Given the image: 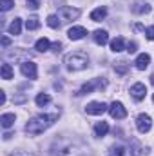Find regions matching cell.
<instances>
[{
    "label": "cell",
    "instance_id": "1",
    "mask_svg": "<svg viewBox=\"0 0 154 156\" xmlns=\"http://www.w3.org/2000/svg\"><path fill=\"white\" fill-rule=\"evenodd\" d=\"M51 156H87L89 149H85L78 140H65V138H56L51 145Z\"/></svg>",
    "mask_w": 154,
    "mask_h": 156
},
{
    "label": "cell",
    "instance_id": "29",
    "mask_svg": "<svg viewBox=\"0 0 154 156\" xmlns=\"http://www.w3.org/2000/svg\"><path fill=\"white\" fill-rule=\"evenodd\" d=\"M113 151H114L116 156H123V154H125V147H121V145H114V147H113Z\"/></svg>",
    "mask_w": 154,
    "mask_h": 156
},
{
    "label": "cell",
    "instance_id": "11",
    "mask_svg": "<svg viewBox=\"0 0 154 156\" xmlns=\"http://www.w3.org/2000/svg\"><path fill=\"white\" fill-rule=\"evenodd\" d=\"M85 35H87V29H85L83 26H73V27L67 31V37L71 40H82Z\"/></svg>",
    "mask_w": 154,
    "mask_h": 156
},
{
    "label": "cell",
    "instance_id": "5",
    "mask_svg": "<svg viewBox=\"0 0 154 156\" xmlns=\"http://www.w3.org/2000/svg\"><path fill=\"white\" fill-rule=\"evenodd\" d=\"M58 16H60L62 20H65V22L76 20L78 16H80V9H76V7H69V5H64V7H60Z\"/></svg>",
    "mask_w": 154,
    "mask_h": 156
},
{
    "label": "cell",
    "instance_id": "16",
    "mask_svg": "<svg viewBox=\"0 0 154 156\" xmlns=\"http://www.w3.org/2000/svg\"><path fill=\"white\" fill-rule=\"evenodd\" d=\"M105 16H107V7H96V9L91 13V20H93V22H102Z\"/></svg>",
    "mask_w": 154,
    "mask_h": 156
},
{
    "label": "cell",
    "instance_id": "26",
    "mask_svg": "<svg viewBox=\"0 0 154 156\" xmlns=\"http://www.w3.org/2000/svg\"><path fill=\"white\" fill-rule=\"evenodd\" d=\"M131 145H132L131 151H129L131 156H142V147H140V144H138L136 140H131Z\"/></svg>",
    "mask_w": 154,
    "mask_h": 156
},
{
    "label": "cell",
    "instance_id": "28",
    "mask_svg": "<svg viewBox=\"0 0 154 156\" xmlns=\"http://www.w3.org/2000/svg\"><path fill=\"white\" fill-rule=\"evenodd\" d=\"M13 5H15L13 0H0V9H2V11H9Z\"/></svg>",
    "mask_w": 154,
    "mask_h": 156
},
{
    "label": "cell",
    "instance_id": "30",
    "mask_svg": "<svg viewBox=\"0 0 154 156\" xmlns=\"http://www.w3.org/2000/svg\"><path fill=\"white\" fill-rule=\"evenodd\" d=\"M145 35H147V40H154V26L145 29Z\"/></svg>",
    "mask_w": 154,
    "mask_h": 156
},
{
    "label": "cell",
    "instance_id": "37",
    "mask_svg": "<svg viewBox=\"0 0 154 156\" xmlns=\"http://www.w3.org/2000/svg\"><path fill=\"white\" fill-rule=\"evenodd\" d=\"M4 104H5V93L0 91V105H4Z\"/></svg>",
    "mask_w": 154,
    "mask_h": 156
},
{
    "label": "cell",
    "instance_id": "9",
    "mask_svg": "<svg viewBox=\"0 0 154 156\" xmlns=\"http://www.w3.org/2000/svg\"><path fill=\"white\" fill-rule=\"evenodd\" d=\"M145 94H147V87H145V83L136 82L134 85H131V96H132L136 102H142V100L145 98Z\"/></svg>",
    "mask_w": 154,
    "mask_h": 156
},
{
    "label": "cell",
    "instance_id": "22",
    "mask_svg": "<svg viewBox=\"0 0 154 156\" xmlns=\"http://www.w3.org/2000/svg\"><path fill=\"white\" fill-rule=\"evenodd\" d=\"M26 27L29 29V31H35V29H38L40 27V20H38V16H29L27 20H26Z\"/></svg>",
    "mask_w": 154,
    "mask_h": 156
},
{
    "label": "cell",
    "instance_id": "17",
    "mask_svg": "<svg viewBox=\"0 0 154 156\" xmlns=\"http://www.w3.org/2000/svg\"><path fill=\"white\" fill-rule=\"evenodd\" d=\"M7 31H9V35H20V31H22V20L20 18H15L11 24H9V27H7Z\"/></svg>",
    "mask_w": 154,
    "mask_h": 156
},
{
    "label": "cell",
    "instance_id": "15",
    "mask_svg": "<svg viewBox=\"0 0 154 156\" xmlns=\"http://www.w3.org/2000/svg\"><path fill=\"white\" fill-rule=\"evenodd\" d=\"M15 113H4L2 116H0V123H2V127L4 129H9V127H13V123H15Z\"/></svg>",
    "mask_w": 154,
    "mask_h": 156
},
{
    "label": "cell",
    "instance_id": "25",
    "mask_svg": "<svg viewBox=\"0 0 154 156\" xmlns=\"http://www.w3.org/2000/svg\"><path fill=\"white\" fill-rule=\"evenodd\" d=\"M114 71L118 73V75H125V73L129 71V64H127V62H123V60L116 62V64H114Z\"/></svg>",
    "mask_w": 154,
    "mask_h": 156
},
{
    "label": "cell",
    "instance_id": "33",
    "mask_svg": "<svg viewBox=\"0 0 154 156\" xmlns=\"http://www.w3.org/2000/svg\"><path fill=\"white\" fill-rule=\"evenodd\" d=\"M51 49H53L54 53H58V51H62V44H60V42H54V44H51Z\"/></svg>",
    "mask_w": 154,
    "mask_h": 156
},
{
    "label": "cell",
    "instance_id": "20",
    "mask_svg": "<svg viewBox=\"0 0 154 156\" xmlns=\"http://www.w3.org/2000/svg\"><path fill=\"white\" fill-rule=\"evenodd\" d=\"M127 45H125V40L121 38V37H116L113 42H111V51H114V53H120V51H123Z\"/></svg>",
    "mask_w": 154,
    "mask_h": 156
},
{
    "label": "cell",
    "instance_id": "6",
    "mask_svg": "<svg viewBox=\"0 0 154 156\" xmlns=\"http://www.w3.org/2000/svg\"><path fill=\"white\" fill-rule=\"evenodd\" d=\"M20 71H22V75H24V76L31 78V80H35V78L38 76L37 64H35V62H29V60H26V62H22V64H20Z\"/></svg>",
    "mask_w": 154,
    "mask_h": 156
},
{
    "label": "cell",
    "instance_id": "34",
    "mask_svg": "<svg viewBox=\"0 0 154 156\" xmlns=\"http://www.w3.org/2000/svg\"><path fill=\"white\" fill-rule=\"evenodd\" d=\"M24 102H26V96H24V94L15 96V104H24Z\"/></svg>",
    "mask_w": 154,
    "mask_h": 156
},
{
    "label": "cell",
    "instance_id": "36",
    "mask_svg": "<svg viewBox=\"0 0 154 156\" xmlns=\"http://www.w3.org/2000/svg\"><path fill=\"white\" fill-rule=\"evenodd\" d=\"M11 44V38L9 37H2V47H7Z\"/></svg>",
    "mask_w": 154,
    "mask_h": 156
},
{
    "label": "cell",
    "instance_id": "19",
    "mask_svg": "<svg viewBox=\"0 0 154 156\" xmlns=\"http://www.w3.org/2000/svg\"><path fill=\"white\" fill-rule=\"evenodd\" d=\"M35 49L40 51V53H45V51L51 49V42L45 38V37H44V38H38L37 40V44H35Z\"/></svg>",
    "mask_w": 154,
    "mask_h": 156
},
{
    "label": "cell",
    "instance_id": "23",
    "mask_svg": "<svg viewBox=\"0 0 154 156\" xmlns=\"http://www.w3.org/2000/svg\"><path fill=\"white\" fill-rule=\"evenodd\" d=\"M35 102H37V105H38V107H44V105H47V104L51 102V96H49L47 93H40V94H37Z\"/></svg>",
    "mask_w": 154,
    "mask_h": 156
},
{
    "label": "cell",
    "instance_id": "13",
    "mask_svg": "<svg viewBox=\"0 0 154 156\" xmlns=\"http://www.w3.org/2000/svg\"><path fill=\"white\" fill-rule=\"evenodd\" d=\"M93 38H94V42H96L98 45H105V44L109 42V33H107L105 29H96V31L93 33Z\"/></svg>",
    "mask_w": 154,
    "mask_h": 156
},
{
    "label": "cell",
    "instance_id": "24",
    "mask_svg": "<svg viewBox=\"0 0 154 156\" xmlns=\"http://www.w3.org/2000/svg\"><path fill=\"white\" fill-rule=\"evenodd\" d=\"M0 75H2L4 80H11V78H13V69H11V66H9V64H2Z\"/></svg>",
    "mask_w": 154,
    "mask_h": 156
},
{
    "label": "cell",
    "instance_id": "4",
    "mask_svg": "<svg viewBox=\"0 0 154 156\" xmlns=\"http://www.w3.org/2000/svg\"><path fill=\"white\" fill-rule=\"evenodd\" d=\"M136 127H138V131H140L142 134L149 133V131L152 129V118L149 116V115H145V113L138 115V118H136Z\"/></svg>",
    "mask_w": 154,
    "mask_h": 156
},
{
    "label": "cell",
    "instance_id": "31",
    "mask_svg": "<svg viewBox=\"0 0 154 156\" xmlns=\"http://www.w3.org/2000/svg\"><path fill=\"white\" fill-rule=\"evenodd\" d=\"M136 47H138V45H136V42H129L125 49H127L129 53H136Z\"/></svg>",
    "mask_w": 154,
    "mask_h": 156
},
{
    "label": "cell",
    "instance_id": "14",
    "mask_svg": "<svg viewBox=\"0 0 154 156\" xmlns=\"http://www.w3.org/2000/svg\"><path fill=\"white\" fill-rule=\"evenodd\" d=\"M132 11H134L136 15H145V13H151V5H149L147 2H143V0H138V2L132 5Z\"/></svg>",
    "mask_w": 154,
    "mask_h": 156
},
{
    "label": "cell",
    "instance_id": "21",
    "mask_svg": "<svg viewBox=\"0 0 154 156\" xmlns=\"http://www.w3.org/2000/svg\"><path fill=\"white\" fill-rule=\"evenodd\" d=\"M29 56H31V55L26 53V51H9V53H5V58H7V60H11V58L20 60V58H29Z\"/></svg>",
    "mask_w": 154,
    "mask_h": 156
},
{
    "label": "cell",
    "instance_id": "10",
    "mask_svg": "<svg viewBox=\"0 0 154 156\" xmlns=\"http://www.w3.org/2000/svg\"><path fill=\"white\" fill-rule=\"evenodd\" d=\"M107 83H105V80H91V82H87V83H83L82 85V89L78 91V94H89V93H93L96 87H105Z\"/></svg>",
    "mask_w": 154,
    "mask_h": 156
},
{
    "label": "cell",
    "instance_id": "7",
    "mask_svg": "<svg viewBox=\"0 0 154 156\" xmlns=\"http://www.w3.org/2000/svg\"><path fill=\"white\" fill-rule=\"evenodd\" d=\"M105 111H109V107H107L103 102H91V104H87V107H85V113H87V115H93V116H100V115H103Z\"/></svg>",
    "mask_w": 154,
    "mask_h": 156
},
{
    "label": "cell",
    "instance_id": "27",
    "mask_svg": "<svg viewBox=\"0 0 154 156\" xmlns=\"http://www.w3.org/2000/svg\"><path fill=\"white\" fill-rule=\"evenodd\" d=\"M47 26H49V27H53V29H58V27H60L58 16H56V15H49V16H47Z\"/></svg>",
    "mask_w": 154,
    "mask_h": 156
},
{
    "label": "cell",
    "instance_id": "3",
    "mask_svg": "<svg viewBox=\"0 0 154 156\" xmlns=\"http://www.w3.org/2000/svg\"><path fill=\"white\" fill-rule=\"evenodd\" d=\"M64 64L69 71H82L89 66V58L83 53H69V55H65Z\"/></svg>",
    "mask_w": 154,
    "mask_h": 156
},
{
    "label": "cell",
    "instance_id": "18",
    "mask_svg": "<svg viewBox=\"0 0 154 156\" xmlns=\"http://www.w3.org/2000/svg\"><path fill=\"white\" fill-rule=\"evenodd\" d=\"M107 133H109V123H107V122H98V123L94 125V134H96V136L102 138V136H105Z\"/></svg>",
    "mask_w": 154,
    "mask_h": 156
},
{
    "label": "cell",
    "instance_id": "35",
    "mask_svg": "<svg viewBox=\"0 0 154 156\" xmlns=\"http://www.w3.org/2000/svg\"><path fill=\"white\" fill-rule=\"evenodd\" d=\"M9 156H35V154H31V153H24V151H16V153H13V154H9Z\"/></svg>",
    "mask_w": 154,
    "mask_h": 156
},
{
    "label": "cell",
    "instance_id": "12",
    "mask_svg": "<svg viewBox=\"0 0 154 156\" xmlns=\"http://www.w3.org/2000/svg\"><path fill=\"white\" fill-rule=\"evenodd\" d=\"M149 64H151V56H149L147 53L138 55V56H136V60H134V66H136V69H140V71L147 69V67H149Z\"/></svg>",
    "mask_w": 154,
    "mask_h": 156
},
{
    "label": "cell",
    "instance_id": "2",
    "mask_svg": "<svg viewBox=\"0 0 154 156\" xmlns=\"http://www.w3.org/2000/svg\"><path fill=\"white\" fill-rule=\"evenodd\" d=\"M56 120H58V113H53V115H37V116H33L26 123V133L31 134V136H38L44 131H47Z\"/></svg>",
    "mask_w": 154,
    "mask_h": 156
},
{
    "label": "cell",
    "instance_id": "8",
    "mask_svg": "<svg viewBox=\"0 0 154 156\" xmlns=\"http://www.w3.org/2000/svg\"><path fill=\"white\" fill-rule=\"evenodd\" d=\"M109 115L114 118V120H123V118L127 116V109L123 107L121 102H113L109 105Z\"/></svg>",
    "mask_w": 154,
    "mask_h": 156
},
{
    "label": "cell",
    "instance_id": "32",
    "mask_svg": "<svg viewBox=\"0 0 154 156\" xmlns=\"http://www.w3.org/2000/svg\"><path fill=\"white\" fill-rule=\"evenodd\" d=\"M29 9H38V0H27V4H26Z\"/></svg>",
    "mask_w": 154,
    "mask_h": 156
},
{
    "label": "cell",
    "instance_id": "38",
    "mask_svg": "<svg viewBox=\"0 0 154 156\" xmlns=\"http://www.w3.org/2000/svg\"><path fill=\"white\" fill-rule=\"evenodd\" d=\"M152 102H154V96H152Z\"/></svg>",
    "mask_w": 154,
    "mask_h": 156
}]
</instances>
